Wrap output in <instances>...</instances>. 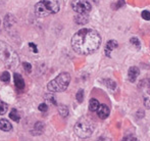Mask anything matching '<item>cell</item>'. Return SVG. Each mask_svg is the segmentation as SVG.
Returning <instances> with one entry per match:
<instances>
[{
	"label": "cell",
	"instance_id": "1",
	"mask_svg": "<svg viewBox=\"0 0 150 141\" xmlns=\"http://www.w3.org/2000/svg\"><path fill=\"white\" fill-rule=\"evenodd\" d=\"M101 44V36L93 29L84 28L79 30L71 38V47L81 55L94 53Z\"/></svg>",
	"mask_w": 150,
	"mask_h": 141
},
{
	"label": "cell",
	"instance_id": "2",
	"mask_svg": "<svg viewBox=\"0 0 150 141\" xmlns=\"http://www.w3.org/2000/svg\"><path fill=\"white\" fill-rule=\"evenodd\" d=\"M0 60L10 69H16L20 64V58L16 50L4 41L0 40Z\"/></svg>",
	"mask_w": 150,
	"mask_h": 141
},
{
	"label": "cell",
	"instance_id": "3",
	"mask_svg": "<svg viewBox=\"0 0 150 141\" xmlns=\"http://www.w3.org/2000/svg\"><path fill=\"white\" fill-rule=\"evenodd\" d=\"M59 2L58 0H40L35 5V13L39 18H45L50 14L57 13L59 11Z\"/></svg>",
	"mask_w": 150,
	"mask_h": 141
},
{
	"label": "cell",
	"instance_id": "4",
	"mask_svg": "<svg viewBox=\"0 0 150 141\" xmlns=\"http://www.w3.org/2000/svg\"><path fill=\"white\" fill-rule=\"evenodd\" d=\"M94 129V124L87 118L79 119L74 127V131H75L76 135L82 139H86V138H89L90 136H92Z\"/></svg>",
	"mask_w": 150,
	"mask_h": 141
},
{
	"label": "cell",
	"instance_id": "5",
	"mask_svg": "<svg viewBox=\"0 0 150 141\" xmlns=\"http://www.w3.org/2000/svg\"><path fill=\"white\" fill-rule=\"evenodd\" d=\"M71 83V75L69 73H60L55 79L51 80L48 83L47 89L50 92H62L67 90Z\"/></svg>",
	"mask_w": 150,
	"mask_h": 141
},
{
	"label": "cell",
	"instance_id": "6",
	"mask_svg": "<svg viewBox=\"0 0 150 141\" xmlns=\"http://www.w3.org/2000/svg\"><path fill=\"white\" fill-rule=\"evenodd\" d=\"M71 8L78 14H88L91 10V4L87 0H73Z\"/></svg>",
	"mask_w": 150,
	"mask_h": 141
},
{
	"label": "cell",
	"instance_id": "7",
	"mask_svg": "<svg viewBox=\"0 0 150 141\" xmlns=\"http://www.w3.org/2000/svg\"><path fill=\"white\" fill-rule=\"evenodd\" d=\"M13 82H14V86H16L18 90L22 91V90L25 89V86H26L25 80L20 74H16V73L13 74Z\"/></svg>",
	"mask_w": 150,
	"mask_h": 141
},
{
	"label": "cell",
	"instance_id": "8",
	"mask_svg": "<svg viewBox=\"0 0 150 141\" xmlns=\"http://www.w3.org/2000/svg\"><path fill=\"white\" fill-rule=\"evenodd\" d=\"M139 74H140V70H139L137 67H131V68L129 69V72H128L129 81L132 82V83H134V82L137 80V78H138Z\"/></svg>",
	"mask_w": 150,
	"mask_h": 141
},
{
	"label": "cell",
	"instance_id": "9",
	"mask_svg": "<svg viewBox=\"0 0 150 141\" xmlns=\"http://www.w3.org/2000/svg\"><path fill=\"white\" fill-rule=\"evenodd\" d=\"M97 115H98V117L100 118V119L104 120L106 119L107 117H108L109 115V108L108 106H106V104H100V106L98 107V109H97Z\"/></svg>",
	"mask_w": 150,
	"mask_h": 141
},
{
	"label": "cell",
	"instance_id": "10",
	"mask_svg": "<svg viewBox=\"0 0 150 141\" xmlns=\"http://www.w3.org/2000/svg\"><path fill=\"white\" fill-rule=\"evenodd\" d=\"M117 47V42L115 41V40H110V41L107 42L106 46H105V55L108 56V57H110L111 56V51H112L113 49H115V48Z\"/></svg>",
	"mask_w": 150,
	"mask_h": 141
},
{
	"label": "cell",
	"instance_id": "11",
	"mask_svg": "<svg viewBox=\"0 0 150 141\" xmlns=\"http://www.w3.org/2000/svg\"><path fill=\"white\" fill-rule=\"evenodd\" d=\"M44 131V124L42 122H37L34 125V128L32 129V134L33 135H41Z\"/></svg>",
	"mask_w": 150,
	"mask_h": 141
},
{
	"label": "cell",
	"instance_id": "12",
	"mask_svg": "<svg viewBox=\"0 0 150 141\" xmlns=\"http://www.w3.org/2000/svg\"><path fill=\"white\" fill-rule=\"evenodd\" d=\"M0 130L4 132H8L12 130V125L10 124V122L6 119H1L0 120Z\"/></svg>",
	"mask_w": 150,
	"mask_h": 141
},
{
	"label": "cell",
	"instance_id": "13",
	"mask_svg": "<svg viewBox=\"0 0 150 141\" xmlns=\"http://www.w3.org/2000/svg\"><path fill=\"white\" fill-rule=\"evenodd\" d=\"M75 22L76 24L83 26L89 22V16H88V14H78L75 16Z\"/></svg>",
	"mask_w": 150,
	"mask_h": 141
},
{
	"label": "cell",
	"instance_id": "14",
	"mask_svg": "<svg viewBox=\"0 0 150 141\" xmlns=\"http://www.w3.org/2000/svg\"><path fill=\"white\" fill-rule=\"evenodd\" d=\"M16 23V20H14V16L12 14L8 13L6 14V16L4 18V26L6 27V29H9L13 26V24Z\"/></svg>",
	"mask_w": 150,
	"mask_h": 141
},
{
	"label": "cell",
	"instance_id": "15",
	"mask_svg": "<svg viewBox=\"0 0 150 141\" xmlns=\"http://www.w3.org/2000/svg\"><path fill=\"white\" fill-rule=\"evenodd\" d=\"M100 106V103L97 99L95 98H91L90 101H89V109L91 111H97L98 107Z\"/></svg>",
	"mask_w": 150,
	"mask_h": 141
},
{
	"label": "cell",
	"instance_id": "16",
	"mask_svg": "<svg viewBox=\"0 0 150 141\" xmlns=\"http://www.w3.org/2000/svg\"><path fill=\"white\" fill-rule=\"evenodd\" d=\"M9 117H10V119L13 120L14 122H20V120H21V115L16 108L11 109V111H10V113H9Z\"/></svg>",
	"mask_w": 150,
	"mask_h": 141
},
{
	"label": "cell",
	"instance_id": "17",
	"mask_svg": "<svg viewBox=\"0 0 150 141\" xmlns=\"http://www.w3.org/2000/svg\"><path fill=\"white\" fill-rule=\"evenodd\" d=\"M58 113H59V115L62 118H65L69 115V108H67V106H64V104H60V106H58Z\"/></svg>",
	"mask_w": 150,
	"mask_h": 141
},
{
	"label": "cell",
	"instance_id": "18",
	"mask_svg": "<svg viewBox=\"0 0 150 141\" xmlns=\"http://www.w3.org/2000/svg\"><path fill=\"white\" fill-rule=\"evenodd\" d=\"M0 80H1L3 83H9L10 81V74L7 71L2 72L1 75H0Z\"/></svg>",
	"mask_w": 150,
	"mask_h": 141
},
{
	"label": "cell",
	"instance_id": "19",
	"mask_svg": "<svg viewBox=\"0 0 150 141\" xmlns=\"http://www.w3.org/2000/svg\"><path fill=\"white\" fill-rule=\"evenodd\" d=\"M7 109H8L7 103H5V102H3L2 100H0V115H5V113L7 111Z\"/></svg>",
	"mask_w": 150,
	"mask_h": 141
},
{
	"label": "cell",
	"instance_id": "20",
	"mask_svg": "<svg viewBox=\"0 0 150 141\" xmlns=\"http://www.w3.org/2000/svg\"><path fill=\"white\" fill-rule=\"evenodd\" d=\"M130 42L132 43V45H134L135 47L137 48V49H140V48H141V43H140V41L138 40V38H136V37L131 38Z\"/></svg>",
	"mask_w": 150,
	"mask_h": 141
},
{
	"label": "cell",
	"instance_id": "21",
	"mask_svg": "<svg viewBox=\"0 0 150 141\" xmlns=\"http://www.w3.org/2000/svg\"><path fill=\"white\" fill-rule=\"evenodd\" d=\"M76 98H77L78 102H83L84 100V90L83 89H80L79 91L77 92V94H76Z\"/></svg>",
	"mask_w": 150,
	"mask_h": 141
},
{
	"label": "cell",
	"instance_id": "22",
	"mask_svg": "<svg viewBox=\"0 0 150 141\" xmlns=\"http://www.w3.org/2000/svg\"><path fill=\"white\" fill-rule=\"evenodd\" d=\"M45 98L49 103L53 104V106H56V104H57V102H56V100H55V97H54L53 95H51V94H47V95H45Z\"/></svg>",
	"mask_w": 150,
	"mask_h": 141
},
{
	"label": "cell",
	"instance_id": "23",
	"mask_svg": "<svg viewBox=\"0 0 150 141\" xmlns=\"http://www.w3.org/2000/svg\"><path fill=\"white\" fill-rule=\"evenodd\" d=\"M105 83H106L107 87L111 88V89H115V88H117V83H115V81H112V80H110V79L105 80Z\"/></svg>",
	"mask_w": 150,
	"mask_h": 141
},
{
	"label": "cell",
	"instance_id": "24",
	"mask_svg": "<svg viewBox=\"0 0 150 141\" xmlns=\"http://www.w3.org/2000/svg\"><path fill=\"white\" fill-rule=\"evenodd\" d=\"M144 106L147 108H150V93H147L144 95Z\"/></svg>",
	"mask_w": 150,
	"mask_h": 141
},
{
	"label": "cell",
	"instance_id": "25",
	"mask_svg": "<svg viewBox=\"0 0 150 141\" xmlns=\"http://www.w3.org/2000/svg\"><path fill=\"white\" fill-rule=\"evenodd\" d=\"M23 67H24V69L27 74H30L32 72V66L29 64V62H23Z\"/></svg>",
	"mask_w": 150,
	"mask_h": 141
},
{
	"label": "cell",
	"instance_id": "26",
	"mask_svg": "<svg viewBox=\"0 0 150 141\" xmlns=\"http://www.w3.org/2000/svg\"><path fill=\"white\" fill-rule=\"evenodd\" d=\"M141 16H142V18H144L145 21H150V12L148 10H143Z\"/></svg>",
	"mask_w": 150,
	"mask_h": 141
},
{
	"label": "cell",
	"instance_id": "27",
	"mask_svg": "<svg viewBox=\"0 0 150 141\" xmlns=\"http://www.w3.org/2000/svg\"><path fill=\"white\" fill-rule=\"evenodd\" d=\"M122 141H139L138 139H137L135 136H132V135H128L126 136V137L122 139Z\"/></svg>",
	"mask_w": 150,
	"mask_h": 141
},
{
	"label": "cell",
	"instance_id": "28",
	"mask_svg": "<svg viewBox=\"0 0 150 141\" xmlns=\"http://www.w3.org/2000/svg\"><path fill=\"white\" fill-rule=\"evenodd\" d=\"M29 47L32 48V50H33L34 53H38V48H37V46H36V44H34L33 42H30V43H29Z\"/></svg>",
	"mask_w": 150,
	"mask_h": 141
},
{
	"label": "cell",
	"instance_id": "29",
	"mask_svg": "<svg viewBox=\"0 0 150 141\" xmlns=\"http://www.w3.org/2000/svg\"><path fill=\"white\" fill-rule=\"evenodd\" d=\"M124 5H125V1H124V0H119V1L115 3V9H119V8H120L122 6H124Z\"/></svg>",
	"mask_w": 150,
	"mask_h": 141
},
{
	"label": "cell",
	"instance_id": "30",
	"mask_svg": "<svg viewBox=\"0 0 150 141\" xmlns=\"http://www.w3.org/2000/svg\"><path fill=\"white\" fill-rule=\"evenodd\" d=\"M38 108H39L40 111H47L48 106H47V104H46V103H41Z\"/></svg>",
	"mask_w": 150,
	"mask_h": 141
},
{
	"label": "cell",
	"instance_id": "31",
	"mask_svg": "<svg viewBox=\"0 0 150 141\" xmlns=\"http://www.w3.org/2000/svg\"><path fill=\"white\" fill-rule=\"evenodd\" d=\"M98 141H109L107 138H105V137H101V138H99Z\"/></svg>",
	"mask_w": 150,
	"mask_h": 141
}]
</instances>
